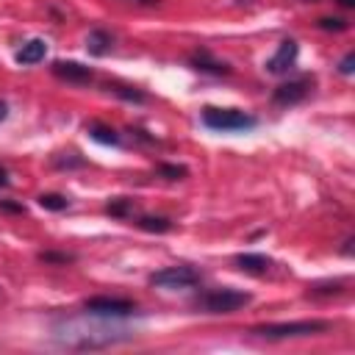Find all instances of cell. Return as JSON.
<instances>
[{
  "label": "cell",
  "mask_w": 355,
  "mask_h": 355,
  "mask_svg": "<svg viewBox=\"0 0 355 355\" xmlns=\"http://www.w3.org/2000/svg\"><path fill=\"white\" fill-rule=\"evenodd\" d=\"M330 324L324 319H302V322H280V324H261L252 327L255 336L263 338H300V336H316L324 333Z\"/></svg>",
  "instance_id": "obj_1"
},
{
  "label": "cell",
  "mask_w": 355,
  "mask_h": 355,
  "mask_svg": "<svg viewBox=\"0 0 355 355\" xmlns=\"http://www.w3.org/2000/svg\"><path fill=\"white\" fill-rule=\"evenodd\" d=\"M202 125L211 130H250L255 128V116L239 111V108H205L202 111Z\"/></svg>",
  "instance_id": "obj_2"
},
{
  "label": "cell",
  "mask_w": 355,
  "mask_h": 355,
  "mask_svg": "<svg viewBox=\"0 0 355 355\" xmlns=\"http://www.w3.org/2000/svg\"><path fill=\"white\" fill-rule=\"evenodd\" d=\"M247 302H250V294H244V291H236V288H214V291H205L197 300V308H202L205 313H233V311L244 308Z\"/></svg>",
  "instance_id": "obj_3"
},
{
  "label": "cell",
  "mask_w": 355,
  "mask_h": 355,
  "mask_svg": "<svg viewBox=\"0 0 355 355\" xmlns=\"http://www.w3.org/2000/svg\"><path fill=\"white\" fill-rule=\"evenodd\" d=\"M197 283H200V275L191 266H166L150 275V286H158V288H191Z\"/></svg>",
  "instance_id": "obj_4"
},
{
  "label": "cell",
  "mask_w": 355,
  "mask_h": 355,
  "mask_svg": "<svg viewBox=\"0 0 355 355\" xmlns=\"http://www.w3.org/2000/svg\"><path fill=\"white\" fill-rule=\"evenodd\" d=\"M86 313L92 316H108V319H119V316H130L136 311L133 302L128 300H119V297H92L86 300Z\"/></svg>",
  "instance_id": "obj_5"
},
{
  "label": "cell",
  "mask_w": 355,
  "mask_h": 355,
  "mask_svg": "<svg viewBox=\"0 0 355 355\" xmlns=\"http://www.w3.org/2000/svg\"><path fill=\"white\" fill-rule=\"evenodd\" d=\"M297 53H300L297 42H294V39H283L280 47H277V53L266 61V72H272V75H283V72H288V69L294 67V61H297Z\"/></svg>",
  "instance_id": "obj_6"
},
{
  "label": "cell",
  "mask_w": 355,
  "mask_h": 355,
  "mask_svg": "<svg viewBox=\"0 0 355 355\" xmlns=\"http://www.w3.org/2000/svg\"><path fill=\"white\" fill-rule=\"evenodd\" d=\"M53 75L69 80V83H83V80H92V69L78 64V61H55L53 64Z\"/></svg>",
  "instance_id": "obj_7"
},
{
  "label": "cell",
  "mask_w": 355,
  "mask_h": 355,
  "mask_svg": "<svg viewBox=\"0 0 355 355\" xmlns=\"http://www.w3.org/2000/svg\"><path fill=\"white\" fill-rule=\"evenodd\" d=\"M305 94H308V80H288V83H283V86L275 89V103H280V105H294V103H300Z\"/></svg>",
  "instance_id": "obj_8"
},
{
  "label": "cell",
  "mask_w": 355,
  "mask_h": 355,
  "mask_svg": "<svg viewBox=\"0 0 355 355\" xmlns=\"http://www.w3.org/2000/svg\"><path fill=\"white\" fill-rule=\"evenodd\" d=\"M47 55V42L44 39H31V42H25L19 50H17V64H22V67H31V64H39L42 58Z\"/></svg>",
  "instance_id": "obj_9"
},
{
  "label": "cell",
  "mask_w": 355,
  "mask_h": 355,
  "mask_svg": "<svg viewBox=\"0 0 355 355\" xmlns=\"http://www.w3.org/2000/svg\"><path fill=\"white\" fill-rule=\"evenodd\" d=\"M236 266L250 275H263L272 266V258H266L261 252H241V255H236Z\"/></svg>",
  "instance_id": "obj_10"
},
{
  "label": "cell",
  "mask_w": 355,
  "mask_h": 355,
  "mask_svg": "<svg viewBox=\"0 0 355 355\" xmlns=\"http://www.w3.org/2000/svg\"><path fill=\"white\" fill-rule=\"evenodd\" d=\"M191 64H194V69H202V72H214V75H227V72H230V67H227V64H222V61H214L208 53H194Z\"/></svg>",
  "instance_id": "obj_11"
},
{
  "label": "cell",
  "mask_w": 355,
  "mask_h": 355,
  "mask_svg": "<svg viewBox=\"0 0 355 355\" xmlns=\"http://www.w3.org/2000/svg\"><path fill=\"white\" fill-rule=\"evenodd\" d=\"M86 133H89V139H94V141H100V144H119V133L114 130V128H108V125H100V122H92L89 128H86Z\"/></svg>",
  "instance_id": "obj_12"
},
{
  "label": "cell",
  "mask_w": 355,
  "mask_h": 355,
  "mask_svg": "<svg viewBox=\"0 0 355 355\" xmlns=\"http://www.w3.org/2000/svg\"><path fill=\"white\" fill-rule=\"evenodd\" d=\"M86 47H89V53H94V55H105L108 47H111V36H108L105 31H92L89 39H86Z\"/></svg>",
  "instance_id": "obj_13"
},
{
  "label": "cell",
  "mask_w": 355,
  "mask_h": 355,
  "mask_svg": "<svg viewBox=\"0 0 355 355\" xmlns=\"http://www.w3.org/2000/svg\"><path fill=\"white\" fill-rule=\"evenodd\" d=\"M139 227L141 230H150V233H166L172 227V222L164 219V216H141L139 219Z\"/></svg>",
  "instance_id": "obj_14"
},
{
  "label": "cell",
  "mask_w": 355,
  "mask_h": 355,
  "mask_svg": "<svg viewBox=\"0 0 355 355\" xmlns=\"http://www.w3.org/2000/svg\"><path fill=\"white\" fill-rule=\"evenodd\" d=\"M39 205L47 208V211H64V208L69 205V200H67L64 194H42V197H39Z\"/></svg>",
  "instance_id": "obj_15"
},
{
  "label": "cell",
  "mask_w": 355,
  "mask_h": 355,
  "mask_svg": "<svg viewBox=\"0 0 355 355\" xmlns=\"http://www.w3.org/2000/svg\"><path fill=\"white\" fill-rule=\"evenodd\" d=\"M105 211H108L111 216H128V214L133 211V202H130L128 197H116V200H111V202L105 205Z\"/></svg>",
  "instance_id": "obj_16"
},
{
  "label": "cell",
  "mask_w": 355,
  "mask_h": 355,
  "mask_svg": "<svg viewBox=\"0 0 355 355\" xmlns=\"http://www.w3.org/2000/svg\"><path fill=\"white\" fill-rule=\"evenodd\" d=\"M114 92H116L119 97H125V100H136V103H141V100H144V94H141V92L128 89V86H114Z\"/></svg>",
  "instance_id": "obj_17"
},
{
  "label": "cell",
  "mask_w": 355,
  "mask_h": 355,
  "mask_svg": "<svg viewBox=\"0 0 355 355\" xmlns=\"http://www.w3.org/2000/svg\"><path fill=\"white\" fill-rule=\"evenodd\" d=\"M319 28H324V31H344L347 28V22L344 19H330V17H324V19H319Z\"/></svg>",
  "instance_id": "obj_18"
},
{
  "label": "cell",
  "mask_w": 355,
  "mask_h": 355,
  "mask_svg": "<svg viewBox=\"0 0 355 355\" xmlns=\"http://www.w3.org/2000/svg\"><path fill=\"white\" fill-rule=\"evenodd\" d=\"M161 175H166L169 180H178V178L186 175V169L183 166H161Z\"/></svg>",
  "instance_id": "obj_19"
},
{
  "label": "cell",
  "mask_w": 355,
  "mask_h": 355,
  "mask_svg": "<svg viewBox=\"0 0 355 355\" xmlns=\"http://www.w3.org/2000/svg\"><path fill=\"white\" fill-rule=\"evenodd\" d=\"M352 64H355V55H352V53H349V55H344V61H341V72H344V75H349V72H352Z\"/></svg>",
  "instance_id": "obj_20"
},
{
  "label": "cell",
  "mask_w": 355,
  "mask_h": 355,
  "mask_svg": "<svg viewBox=\"0 0 355 355\" xmlns=\"http://www.w3.org/2000/svg\"><path fill=\"white\" fill-rule=\"evenodd\" d=\"M0 208H3V211H17V214H22V205H11V202H0Z\"/></svg>",
  "instance_id": "obj_21"
},
{
  "label": "cell",
  "mask_w": 355,
  "mask_h": 355,
  "mask_svg": "<svg viewBox=\"0 0 355 355\" xmlns=\"http://www.w3.org/2000/svg\"><path fill=\"white\" fill-rule=\"evenodd\" d=\"M8 116V105L6 103H0V119H6Z\"/></svg>",
  "instance_id": "obj_22"
},
{
  "label": "cell",
  "mask_w": 355,
  "mask_h": 355,
  "mask_svg": "<svg viewBox=\"0 0 355 355\" xmlns=\"http://www.w3.org/2000/svg\"><path fill=\"white\" fill-rule=\"evenodd\" d=\"M6 183H8V178H6V172L0 169V186H6Z\"/></svg>",
  "instance_id": "obj_23"
},
{
  "label": "cell",
  "mask_w": 355,
  "mask_h": 355,
  "mask_svg": "<svg viewBox=\"0 0 355 355\" xmlns=\"http://www.w3.org/2000/svg\"><path fill=\"white\" fill-rule=\"evenodd\" d=\"M341 6H355V0H338Z\"/></svg>",
  "instance_id": "obj_24"
}]
</instances>
